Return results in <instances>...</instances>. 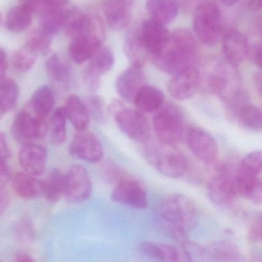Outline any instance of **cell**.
I'll return each instance as SVG.
<instances>
[{
  "instance_id": "obj_57",
  "label": "cell",
  "mask_w": 262,
  "mask_h": 262,
  "mask_svg": "<svg viewBox=\"0 0 262 262\" xmlns=\"http://www.w3.org/2000/svg\"><path fill=\"white\" fill-rule=\"evenodd\" d=\"M3 114L4 113H3V111L0 109V118H1V117L3 116Z\"/></svg>"
},
{
  "instance_id": "obj_13",
  "label": "cell",
  "mask_w": 262,
  "mask_h": 262,
  "mask_svg": "<svg viewBox=\"0 0 262 262\" xmlns=\"http://www.w3.org/2000/svg\"><path fill=\"white\" fill-rule=\"evenodd\" d=\"M111 197L115 203L134 209H144L149 206L147 192L143 185L129 177L117 183Z\"/></svg>"
},
{
  "instance_id": "obj_7",
  "label": "cell",
  "mask_w": 262,
  "mask_h": 262,
  "mask_svg": "<svg viewBox=\"0 0 262 262\" xmlns=\"http://www.w3.org/2000/svg\"><path fill=\"white\" fill-rule=\"evenodd\" d=\"M48 128V118L38 116L26 105L14 118L11 134L14 140L23 146L43 138L47 134Z\"/></svg>"
},
{
  "instance_id": "obj_22",
  "label": "cell",
  "mask_w": 262,
  "mask_h": 262,
  "mask_svg": "<svg viewBox=\"0 0 262 262\" xmlns=\"http://www.w3.org/2000/svg\"><path fill=\"white\" fill-rule=\"evenodd\" d=\"M134 105L142 113L157 112L165 104V95L162 91L154 86H143L134 98Z\"/></svg>"
},
{
  "instance_id": "obj_2",
  "label": "cell",
  "mask_w": 262,
  "mask_h": 262,
  "mask_svg": "<svg viewBox=\"0 0 262 262\" xmlns=\"http://www.w3.org/2000/svg\"><path fill=\"white\" fill-rule=\"evenodd\" d=\"M159 215L170 227L172 233L181 238L186 231L193 229L198 223V209L195 203L182 194L166 197L159 208Z\"/></svg>"
},
{
  "instance_id": "obj_42",
  "label": "cell",
  "mask_w": 262,
  "mask_h": 262,
  "mask_svg": "<svg viewBox=\"0 0 262 262\" xmlns=\"http://www.w3.org/2000/svg\"><path fill=\"white\" fill-rule=\"evenodd\" d=\"M84 103L89 116L92 117L99 124H103L106 120V107L104 100L101 97L96 95H92Z\"/></svg>"
},
{
  "instance_id": "obj_40",
  "label": "cell",
  "mask_w": 262,
  "mask_h": 262,
  "mask_svg": "<svg viewBox=\"0 0 262 262\" xmlns=\"http://www.w3.org/2000/svg\"><path fill=\"white\" fill-rule=\"evenodd\" d=\"M238 170L252 177H257L262 170V150L249 152L242 160Z\"/></svg>"
},
{
  "instance_id": "obj_59",
  "label": "cell",
  "mask_w": 262,
  "mask_h": 262,
  "mask_svg": "<svg viewBox=\"0 0 262 262\" xmlns=\"http://www.w3.org/2000/svg\"><path fill=\"white\" fill-rule=\"evenodd\" d=\"M0 262H3V261H0Z\"/></svg>"
},
{
  "instance_id": "obj_44",
  "label": "cell",
  "mask_w": 262,
  "mask_h": 262,
  "mask_svg": "<svg viewBox=\"0 0 262 262\" xmlns=\"http://www.w3.org/2000/svg\"><path fill=\"white\" fill-rule=\"evenodd\" d=\"M249 237L252 242L262 244V213L252 221L249 231Z\"/></svg>"
},
{
  "instance_id": "obj_4",
  "label": "cell",
  "mask_w": 262,
  "mask_h": 262,
  "mask_svg": "<svg viewBox=\"0 0 262 262\" xmlns=\"http://www.w3.org/2000/svg\"><path fill=\"white\" fill-rule=\"evenodd\" d=\"M152 127L160 143L176 146L186 137V120L182 111L173 104H164L156 112Z\"/></svg>"
},
{
  "instance_id": "obj_1",
  "label": "cell",
  "mask_w": 262,
  "mask_h": 262,
  "mask_svg": "<svg viewBox=\"0 0 262 262\" xmlns=\"http://www.w3.org/2000/svg\"><path fill=\"white\" fill-rule=\"evenodd\" d=\"M152 58L156 67L169 75H175L195 66L198 45L192 34L186 29H177L169 35L166 46Z\"/></svg>"
},
{
  "instance_id": "obj_36",
  "label": "cell",
  "mask_w": 262,
  "mask_h": 262,
  "mask_svg": "<svg viewBox=\"0 0 262 262\" xmlns=\"http://www.w3.org/2000/svg\"><path fill=\"white\" fill-rule=\"evenodd\" d=\"M213 262H231L238 257V249L235 245L228 242H219L207 246Z\"/></svg>"
},
{
  "instance_id": "obj_11",
  "label": "cell",
  "mask_w": 262,
  "mask_h": 262,
  "mask_svg": "<svg viewBox=\"0 0 262 262\" xmlns=\"http://www.w3.org/2000/svg\"><path fill=\"white\" fill-rule=\"evenodd\" d=\"M92 183L87 169L81 165H73L64 175V196L69 203H83L91 196Z\"/></svg>"
},
{
  "instance_id": "obj_21",
  "label": "cell",
  "mask_w": 262,
  "mask_h": 262,
  "mask_svg": "<svg viewBox=\"0 0 262 262\" xmlns=\"http://www.w3.org/2000/svg\"><path fill=\"white\" fill-rule=\"evenodd\" d=\"M237 193L254 204H262V182L257 177H252L243 173L237 169L235 178Z\"/></svg>"
},
{
  "instance_id": "obj_19",
  "label": "cell",
  "mask_w": 262,
  "mask_h": 262,
  "mask_svg": "<svg viewBox=\"0 0 262 262\" xmlns=\"http://www.w3.org/2000/svg\"><path fill=\"white\" fill-rule=\"evenodd\" d=\"M146 85V76L143 68L132 66L118 75L116 90L124 101L133 102L139 91Z\"/></svg>"
},
{
  "instance_id": "obj_49",
  "label": "cell",
  "mask_w": 262,
  "mask_h": 262,
  "mask_svg": "<svg viewBox=\"0 0 262 262\" xmlns=\"http://www.w3.org/2000/svg\"><path fill=\"white\" fill-rule=\"evenodd\" d=\"M252 57L255 64L262 69V43L254 48L252 52Z\"/></svg>"
},
{
  "instance_id": "obj_54",
  "label": "cell",
  "mask_w": 262,
  "mask_h": 262,
  "mask_svg": "<svg viewBox=\"0 0 262 262\" xmlns=\"http://www.w3.org/2000/svg\"><path fill=\"white\" fill-rule=\"evenodd\" d=\"M249 6L252 10L262 9V0H249Z\"/></svg>"
},
{
  "instance_id": "obj_20",
  "label": "cell",
  "mask_w": 262,
  "mask_h": 262,
  "mask_svg": "<svg viewBox=\"0 0 262 262\" xmlns=\"http://www.w3.org/2000/svg\"><path fill=\"white\" fill-rule=\"evenodd\" d=\"M103 11L107 24L117 31H122L130 26L131 8L121 0H104Z\"/></svg>"
},
{
  "instance_id": "obj_55",
  "label": "cell",
  "mask_w": 262,
  "mask_h": 262,
  "mask_svg": "<svg viewBox=\"0 0 262 262\" xmlns=\"http://www.w3.org/2000/svg\"><path fill=\"white\" fill-rule=\"evenodd\" d=\"M238 1V0H222V2H223L225 5L229 6H233V5L235 4Z\"/></svg>"
},
{
  "instance_id": "obj_12",
  "label": "cell",
  "mask_w": 262,
  "mask_h": 262,
  "mask_svg": "<svg viewBox=\"0 0 262 262\" xmlns=\"http://www.w3.org/2000/svg\"><path fill=\"white\" fill-rule=\"evenodd\" d=\"M185 140L189 150L200 161L214 164L218 160V144L208 131L199 127H189Z\"/></svg>"
},
{
  "instance_id": "obj_34",
  "label": "cell",
  "mask_w": 262,
  "mask_h": 262,
  "mask_svg": "<svg viewBox=\"0 0 262 262\" xmlns=\"http://www.w3.org/2000/svg\"><path fill=\"white\" fill-rule=\"evenodd\" d=\"M18 99V87L11 78H0V109L3 113L12 110Z\"/></svg>"
},
{
  "instance_id": "obj_38",
  "label": "cell",
  "mask_w": 262,
  "mask_h": 262,
  "mask_svg": "<svg viewBox=\"0 0 262 262\" xmlns=\"http://www.w3.org/2000/svg\"><path fill=\"white\" fill-rule=\"evenodd\" d=\"M38 54L25 44L23 47L18 49L12 57V64L14 69L18 72H27L32 69L35 64Z\"/></svg>"
},
{
  "instance_id": "obj_52",
  "label": "cell",
  "mask_w": 262,
  "mask_h": 262,
  "mask_svg": "<svg viewBox=\"0 0 262 262\" xmlns=\"http://www.w3.org/2000/svg\"><path fill=\"white\" fill-rule=\"evenodd\" d=\"M15 262H35L29 254L21 252L18 253L15 257Z\"/></svg>"
},
{
  "instance_id": "obj_15",
  "label": "cell",
  "mask_w": 262,
  "mask_h": 262,
  "mask_svg": "<svg viewBox=\"0 0 262 262\" xmlns=\"http://www.w3.org/2000/svg\"><path fill=\"white\" fill-rule=\"evenodd\" d=\"M200 83V72L195 66H192L172 75L168 84V92L174 99L185 101L195 95Z\"/></svg>"
},
{
  "instance_id": "obj_50",
  "label": "cell",
  "mask_w": 262,
  "mask_h": 262,
  "mask_svg": "<svg viewBox=\"0 0 262 262\" xmlns=\"http://www.w3.org/2000/svg\"><path fill=\"white\" fill-rule=\"evenodd\" d=\"M7 66L6 52L0 48V78H4L7 70Z\"/></svg>"
},
{
  "instance_id": "obj_29",
  "label": "cell",
  "mask_w": 262,
  "mask_h": 262,
  "mask_svg": "<svg viewBox=\"0 0 262 262\" xmlns=\"http://www.w3.org/2000/svg\"><path fill=\"white\" fill-rule=\"evenodd\" d=\"M146 9L151 18L165 26L172 23L178 15V7L172 0H147Z\"/></svg>"
},
{
  "instance_id": "obj_51",
  "label": "cell",
  "mask_w": 262,
  "mask_h": 262,
  "mask_svg": "<svg viewBox=\"0 0 262 262\" xmlns=\"http://www.w3.org/2000/svg\"><path fill=\"white\" fill-rule=\"evenodd\" d=\"M21 4L29 6L34 12L39 11L42 6L43 0H19Z\"/></svg>"
},
{
  "instance_id": "obj_32",
  "label": "cell",
  "mask_w": 262,
  "mask_h": 262,
  "mask_svg": "<svg viewBox=\"0 0 262 262\" xmlns=\"http://www.w3.org/2000/svg\"><path fill=\"white\" fill-rule=\"evenodd\" d=\"M48 76L52 82L58 86H67L71 79L69 66L57 54L50 55L46 62Z\"/></svg>"
},
{
  "instance_id": "obj_35",
  "label": "cell",
  "mask_w": 262,
  "mask_h": 262,
  "mask_svg": "<svg viewBox=\"0 0 262 262\" xmlns=\"http://www.w3.org/2000/svg\"><path fill=\"white\" fill-rule=\"evenodd\" d=\"M67 117L64 107L55 109L50 121L51 140L55 145H61L66 141L67 135Z\"/></svg>"
},
{
  "instance_id": "obj_16",
  "label": "cell",
  "mask_w": 262,
  "mask_h": 262,
  "mask_svg": "<svg viewBox=\"0 0 262 262\" xmlns=\"http://www.w3.org/2000/svg\"><path fill=\"white\" fill-rule=\"evenodd\" d=\"M138 32L145 50L151 57L164 48L170 35L165 25L152 18L143 21Z\"/></svg>"
},
{
  "instance_id": "obj_33",
  "label": "cell",
  "mask_w": 262,
  "mask_h": 262,
  "mask_svg": "<svg viewBox=\"0 0 262 262\" xmlns=\"http://www.w3.org/2000/svg\"><path fill=\"white\" fill-rule=\"evenodd\" d=\"M40 29L50 35H56L64 28L66 9H44L40 11Z\"/></svg>"
},
{
  "instance_id": "obj_53",
  "label": "cell",
  "mask_w": 262,
  "mask_h": 262,
  "mask_svg": "<svg viewBox=\"0 0 262 262\" xmlns=\"http://www.w3.org/2000/svg\"><path fill=\"white\" fill-rule=\"evenodd\" d=\"M254 81H255V87L258 90V93L262 97V72H257L254 77Z\"/></svg>"
},
{
  "instance_id": "obj_39",
  "label": "cell",
  "mask_w": 262,
  "mask_h": 262,
  "mask_svg": "<svg viewBox=\"0 0 262 262\" xmlns=\"http://www.w3.org/2000/svg\"><path fill=\"white\" fill-rule=\"evenodd\" d=\"M26 45L33 49L38 55H47L52 46V35L39 28L29 35Z\"/></svg>"
},
{
  "instance_id": "obj_18",
  "label": "cell",
  "mask_w": 262,
  "mask_h": 262,
  "mask_svg": "<svg viewBox=\"0 0 262 262\" xmlns=\"http://www.w3.org/2000/svg\"><path fill=\"white\" fill-rule=\"evenodd\" d=\"M47 158L46 148L35 143L23 145L18 154V162L23 171L34 177L44 173Z\"/></svg>"
},
{
  "instance_id": "obj_45",
  "label": "cell",
  "mask_w": 262,
  "mask_h": 262,
  "mask_svg": "<svg viewBox=\"0 0 262 262\" xmlns=\"http://www.w3.org/2000/svg\"><path fill=\"white\" fill-rule=\"evenodd\" d=\"M8 160L0 158V188H4L11 179V172Z\"/></svg>"
},
{
  "instance_id": "obj_25",
  "label": "cell",
  "mask_w": 262,
  "mask_h": 262,
  "mask_svg": "<svg viewBox=\"0 0 262 262\" xmlns=\"http://www.w3.org/2000/svg\"><path fill=\"white\" fill-rule=\"evenodd\" d=\"M53 91L47 85L38 88L31 98L27 106L38 116L48 118L55 107Z\"/></svg>"
},
{
  "instance_id": "obj_10",
  "label": "cell",
  "mask_w": 262,
  "mask_h": 262,
  "mask_svg": "<svg viewBox=\"0 0 262 262\" xmlns=\"http://www.w3.org/2000/svg\"><path fill=\"white\" fill-rule=\"evenodd\" d=\"M235 175H232L229 167L226 164L216 166V174L208 183V195L212 203L220 207L232 209L236 203Z\"/></svg>"
},
{
  "instance_id": "obj_8",
  "label": "cell",
  "mask_w": 262,
  "mask_h": 262,
  "mask_svg": "<svg viewBox=\"0 0 262 262\" xmlns=\"http://www.w3.org/2000/svg\"><path fill=\"white\" fill-rule=\"evenodd\" d=\"M104 37L105 31L102 21H94L87 32L72 38L68 48L71 59L78 64L89 61L101 49Z\"/></svg>"
},
{
  "instance_id": "obj_37",
  "label": "cell",
  "mask_w": 262,
  "mask_h": 262,
  "mask_svg": "<svg viewBox=\"0 0 262 262\" xmlns=\"http://www.w3.org/2000/svg\"><path fill=\"white\" fill-rule=\"evenodd\" d=\"M244 127L252 130H262V111L252 104H246L236 112Z\"/></svg>"
},
{
  "instance_id": "obj_9",
  "label": "cell",
  "mask_w": 262,
  "mask_h": 262,
  "mask_svg": "<svg viewBox=\"0 0 262 262\" xmlns=\"http://www.w3.org/2000/svg\"><path fill=\"white\" fill-rule=\"evenodd\" d=\"M161 143V146L149 149V161L165 177L180 178L187 171V159L175 146Z\"/></svg>"
},
{
  "instance_id": "obj_43",
  "label": "cell",
  "mask_w": 262,
  "mask_h": 262,
  "mask_svg": "<svg viewBox=\"0 0 262 262\" xmlns=\"http://www.w3.org/2000/svg\"><path fill=\"white\" fill-rule=\"evenodd\" d=\"M104 175L107 180L112 183H118L127 177L124 172L114 163H106L104 166Z\"/></svg>"
},
{
  "instance_id": "obj_46",
  "label": "cell",
  "mask_w": 262,
  "mask_h": 262,
  "mask_svg": "<svg viewBox=\"0 0 262 262\" xmlns=\"http://www.w3.org/2000/svg\"><path fill=\"white\" fill-rule=\"evenodd\" d=\"M69 0H43L39 12L44 9H63Z\"/></svg>"
},
{
  "instance_id": "obj_26",
  "label": "cell",
  "mask_w": 262,
  "mask_h": 262,
  "mask_svg": "<svg viewBox=\"0 0 262 262\" xmlns=\"http://www.w3.org/2000/svg\"><path fill=\"white\" fill-rule=\"evenodd\" d=\"M42 195L48 202L55 203L64 196V175L56 168L50 169L41 181Z\"/></svg>"
},
{
  "instance_id": "obj_31",
  "label": "cell",
  "mask_w": 262,
  "mask_h": 262,
  "mask_svg": "<svg viewBox=\"0 0 262 262\" xmlns=\"http://www.w3.org/2000/svg\"><path fill=\"white\" fill-rule=\"evenodd\" d=\"M124 52L131 66L143 68L146 64L149 55L140 41L138 31H131L126 35Z\"/></svg>"
},
{
  "instance_id": "obj_27",
  "label": "cell",
  "mask_w": 262,
  "mask_h": 262,
  "mask_svg": "<svg viewBox=\"0 0 262 262\" xmlns=\"http://www.w3.org/2000/svg\"><path fill=\"white\" fill-rule=\"evenodd\" d=\"M115 64L113 52L109 48L101 47L89 60L83 74L101 78V75L108 72Z\"/></svg>"
},
{
  "instance_id": "obj_6",
  "label": "cell",
  "mask_w": 262,
  "mask_h": 262,
  "mask_svg": "<svg viewBox=\"0 0 262 262\" xmlns=\"http://www.w3.org/2000/svg\"><path fill=\"white\" fill-rule=\"evenodd\" d=\"M221 11L216 5L203 3L197 7L194 15L193 29L197 38L206 46H215L222 35Z\"/></svg>"
},
{
  "instance_id": "obj_48",
  "label": "cell",
  "mask_w": 262,
  "mask_h": 262,
  "mask_svg": "<svg viewBox=\"0 0 262 262\" xmlns=\"http://www.w3.org/2000/svg\"><path fill=\"white\" fill-rule=\"evenodd\" d=\"M10 198L9 193L4 188H0V216L9 207Z\"/></svg>"
},
{
  "instance_id": "obj_47",
  "label": "cell",
  "mask_w": 262,
  "mask_h": 262,
  "mask_svg": "<svg viewBox=\"0 0 262 262\" xmlns=\"http://www.w3.org/2000/svg\"><path fill=\"white\" fill-rule=\"evenodd\" d=\"M10 151L6 142V137L0 131V158L8 160L10 157Z\"/></svg>"
},
{
  "instance_id": "obj_23",
  "label": "cell",
  "mask_w": 262,
  "mask_h": 262,
  "mask_svg": "<svg viewBox=\"0 0 262 262\" xmlns=\"http://www.w3.org/2000/svg\"><path fill=\"white\" fill-rule=\"evenodd\" d=\"M63 107L67 119L70 121L75 130H87L90 121V116L85 103L81 101L79 97L75 95L68 97Z\"/></svg>"
},
{
  "instance_id": "obj_28",
  "label": "cell",
  "mask_w": 262,
  "mask_h": 262,
  "mask_svg": "<svg viewBox=\"0 0 262 262\" xmlns=\"http://www.w3.org/2000/svg\"><path fill=\"white\" fill-rule=\"evenodd\" d=\"M140 250L146 256L163 262H180V255L177 248L165 243L144 242L140 245Z\"/></svg>"
},
{
  "instance_id": "obj_5",
  "label": "cell",
  "mask_w": 262,
  "mask_h": 262,
  "mask_svg": "<svg viewBox=\"0 0 262 262\" xmlns=\"http://www.w3.org/2000/svg\"><path fill=\"white\" fill-rule=\"evenodd\" d=\"M111 111L120 130L129 138L137 142L149 140L150 126L144 114L137 108L126 107L120 101H114Z\"/></svg>"
},
{
  "instance_id": "obj_3",
  "label": "cell",
  "mask_w": 262,
  "mask_h": 262,
  "mask_svg": "<svg viewBox=\"0 0 262 262\" xmlns=\"http://www.w3.org/2000/svg\"><path fill=\"white\" fill-rule=\"evenodd\" d=\"M207 84L211 92L218 95L228 105L234 107L236 112L246 104L243 101L245 98L236 66L227 61L219 64L208 78Z\"/></svg>"
},
{
  "instance_id": "obj_58",
  "label": "cell",
  "mask_w": 262,
  "mask_h": 262,
  "mask_svg": "<svg viewBox=\"0 0 262 262\" xmlns=\"http://www.w3.org/2000/svg\"><path fill=\"white\" fill-rule=\"evenodd\" d=\"M1 21H2V15H1V13H0V24H1Z\"/></svg>"
},
{
  "instance_id": "obj_56",
  "label": "cell",
  "mask_w": 262,
  "mask_h": 262,
  "mask_svg": "<svg viewBox=\"0 0 262 262\" xmlns=\"http://www.w3.org/2000/svg\"><path fill=\"white\" fill-rule=\"evenodd\" d=\"M121 1H122L123 3H126V4L128 5V6H130V7H133V6H134V2H135V0H121Z\"/></svg>"
},
{
  "instance_id": "obj_17",
  "label": "cell",
  "mask_w": 262,
  "mask_h": 262,
  "mask_svg": "<svg viewBox=\"0 0 262 262\" xmlns=\"http://www.w3.org/2000/svg\"><path fill=\"white\" fill-rule=\"evenodd\" d=\"M223 52L226 61L236 66L250 54L246 35L236 29H229L223 37Z\"/></svg>"
},
{
  "instance_id": "obj_24",
  "label": "cell",
  "mask_w": 262,
  "mask_h": 262,
  "mask_svg": "<svg viewBox=\"0 0 262 262\" xmlns=\"http://www.w3.org/2000/svg\"><path fill=\"white\" fill-rule=\"evenodd\" d=\"M12 186L15 193L24 200H34L42 195L41 180L25 172H18L13 176Z\"/></svg>"
},
{
  "instance_id": "obj_41",
  "label": "cell",
  "mask_w": 262,
  "mask_h": 262,
  "mask_svg": "<svg viewBox=\"0 0 262 262\" xmlns=\"http://www.w3.org/2000/svg\"><path fill=\"white\" fill-rule=\"evenodd\" d=\"M183 248L186 258L190 262H213L207 247L185 240Z\"/></svg>"
},
{
  "instance_id": "obj_30",
  "label": "cell",
  "mask_w": 262,
  "mask_h": 262,
  "mask_svg": "<svg viewBox=\"0 0 262 262\" xmlns=\"http://www.w3.org/2000/svg\"><path fill=\"white\" fill-rule=\"evenodd\" d=\"M33 13L34 11L26 5L12 8L6 15V28L15 33L24 32L30 26Z\"/></svg>"
},
{
  "instance_id": "obj_14",
  "label": "cell",
  "mask_w": 262,
  "mask_h": 262,
  "mask_svg": "<svg viewBox=\"0 0 262 262\" xmlns=\"http://www.w3.org/2000/svg\"><path fill=\"white\" fill-rule=\"evenodd\" d=\"M74 158L89 163H98L104 157V149L99 139L90 131H78L69 146Z\"/></svg>"
}]
</instances>
